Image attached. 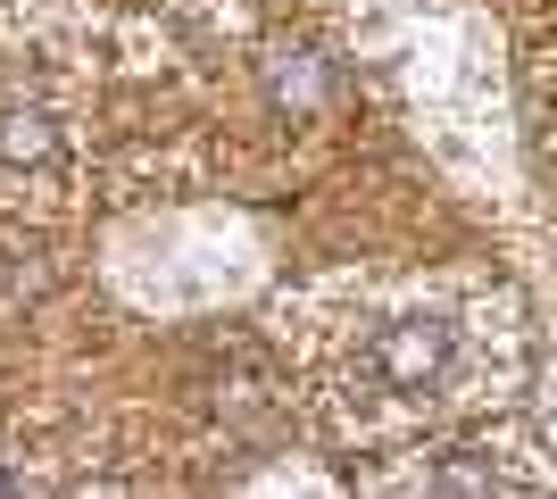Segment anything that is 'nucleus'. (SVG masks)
Wrapping results in <instances>:
<instances>
[{
  "label": "nucleus",
  "mask_w": 557,
  "mask_h": 499,
  "mask_svg": "<svg viewBox=\"0 0 557 499\" xmlns=\"http://www.w3.org/2000/svg\"><path fill=\"white\" fill-rule=\"evenodd\" d=\"M367 366H374L383 391L424 400V391H442L449 366H458V325H449V316H392V325H374Z\"/></svg>",
  "instance_id": "f257e3e1"
},
{
  "label": "nucleus",
  "mask_w": 557,
  "mask_h": 499,
  "mask_svg": "<svg viewBox=\"0 0 557 499\" xmlns=\"http://www.w3.org/2000/svg\"><path fill=\"white\" fill-rule=\"evenodd\" d=\"M267 100L283 117H308L325 100V59L317 50H267Z\"/></svg>",
  "instance_id": "f03ea898"
},
{
  "label": "nucleus",
  "mask_w": 557,
  "mask_h": 499,
  "mask_svg": "<svg viewBox=\"0 0 557 499\" xmlns=\"http://www.w3.org/2000/svg\"><path fill=\"white\" fill-rule=\"evenodd\" d=\"M59 150V125L42 109H0V166H34Z\"/></svg>",
  "instance_id": "7ed1b4c3"
},
{
  "label": "nucleus",
  "mask_w": 557,
  "mask_h": 499,
  "mask_svg": "<svg viewBox=\"0 0 557 499\" xmlns=\"http://www.w3.org/2000/svg\"><path fill=\"white\" fill-rule=\"evenodd\" d=\"M424 483H433V491H499V466H483L474 450H449Z\"/></svg>",
  "instance_id": "20e7f679"
},
{
  "label": "nucleus",
  "mask_w": 557,
  "mask_h": 499,
  "mask_svg": "<svg viewBox=\"0 0 557 499\" xmlns=\"http://www.w3.org/2000/svg\"><path fill=\"white\" fill-rule=\"evenodd\" d=\"M0 491H17V475H9V466H0Z\"/></svg>",
  "instance_id": "39448f33"
}]
</instances>
